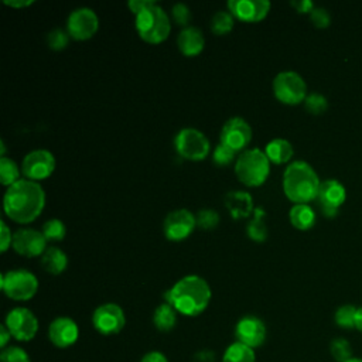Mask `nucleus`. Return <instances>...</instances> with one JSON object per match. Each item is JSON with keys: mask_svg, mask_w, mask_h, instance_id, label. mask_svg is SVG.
Masks as SVG:
<instances>
[{"mask_svg": "<svg viewBox=\"0 0 362 362\" xmlns=\"http://www.w3.org/2000/svg\"><path fill=\"white\" fill-rule=\"evenodd\" d=\"M3 205L10 219L18 223H30L42 212L45 192L37 181L21 178L7 188Z\"/></svg>", "mask_w": 362, "mask_h": 362, "instance_id": "1", "label": "nucleus"}, {"mask_svg": "<svg viewBox=\"0 0 362 362\" xmlns=\"http://www.w3.org/2000/svg\"><path fill=\"white\" fill-rule=\"evenodd\" d=\"M165 303L171 304L177 313L187 317H197L204 313L211 301V288L199 276L189 274L180 279L165 293Z\"/></svg>", "mask_w": 362, "mask_h": 362, "instance_id": "2", "label": "nucleus"}, {"mask_svg": "<svg viewBox=\"0 0 362 362\" xmlns=\"http://www.w3.org/2000/svg\"><path fill=\"white\" fill-rule=\"evenodd\" d=\"M320 180L314 168L301 160L293 161L283 174V189L296 204H307L317 198Z\"/></svg>", "mask_w": 362, "mask_h": 362, "instance_id": "3", "label": "nucleus"}, {"mask_svg": "<svg viewBox=\"0 0 362 362\" xmlns=\"http://www.w3.org/2000/svg\"><path fill=\"white\" fill-rule=\"evenodd\" d=\"M235 173L239 181L247 187L262 185L270 173V161L264 151L249 148L240 153L235 164Z\"/></svg>", "mask_w": 362, "mask_h": 362, "instance_id": "4", "label": "nucleus"}, {"mask_svg": "<svg viewBox=\"0 0 362 362\" xmlns=\"http://www.w3.org/2000/svg\"><path fill=\"white\" fill-rule=\"evenodd\" d=\"M136 30L146 42L160 44L168 37L171 24L167 13L154 1L136 14Z\"/></svg>", "mask_w": 362, "mask_h": 362, "instance_id": "5", "label": "nucleus"}, {"mask_svg": "<svg viewBox=\"0 0 362 362\" xmlns=\"http://www.w3.org/2000/svg\"><path fill=\"white\" fill-rule=\"evenodd\" d=\"M0 286L8 298L27 301L35 296L38 290V280L31 272L18 269L3 273Z\"/></svg>", "mask_w": 362, "mask_h": 362, "instance_id": "6", "label": "nucleus"}, {"mask_svg": "<svg viewBox=\"0 0 362 362\" xmlns=\"http://www.w3.org/2000/svg\"><path fill=\"white\" fill-rule=\"evenodd\" d=\"M175 150L177 153L189 161H201L204 160L209 153V140L206 136L197 130V129H182L177 133L175 140Z\"/></svg>", "mask_w": 362, "mask_h": 362, "instance_id": "7", "label": "nucleus"}, {"mask_svg": "<svg viewBox=\"0 0 362 362\" xmlns=\"http://www.w3.org/2000/svg\"><path fill=\"white\" fill-rule=\"evenodd\" d=\"M274 96L286 105H297L307 96L304 79L294 71H284L276 75L273 81Z\"/></svg>", "mask_w": 362, "mask_h": 362, "instance_id": "8", "label": "nucleus"}, {"mask_svg": "<svg viewBox=\"0 0 362 362\" xmlns=\"http://www.w3.org/2000/svg\"><path fill=\"white\" fill-rule=\"evenodd\" d=\"M4 325L8 328L11 337L17 341H31L38 332V320L33 311L25 307H16L6 315Z\"/></svg>", "mask_w": 362, "mask_h": 362, "instance_id": "9", "label": "nucleus"}, {"mask_svg": "<svg viewBox=\"0 0 362 362\" xmlns=\"http://www.w3.org/2000/svg\"><path fill=\"white\" fill-rule=\"evenodd\" d=\"M92 324L102 335H116L124 328L126 315L120 305L115 303H105L93 311Z\"/></svg>", "mask_w": 362, "mask_h": 362, "instance_id": "10", "label": "nucleus"}, {"mask_svg": "<svg viewBox=\"0 0 362 362\" xmlns=\"http://www.w3.org/2000/svg\"><path fill=\"white\" fill-rule=\"evenodd\" d=\"M23 174L27 180L40 181L48 178L55 170V158L48 150H33L24 158L21 164Z\"/></svg>", "mask_w": 362, "mask_h": 362, "instance_id": "11", "label": "nucleus"}, {"mask_svg": "<svg viewBox=\"0 0 362 362\" xmlns=\"http://www.w3.org/2000/svg\"><path fill=\"white\" fill-rule=\"evenodd\" d=\"M99 27V20L98 16L92 8L88 7H81L74 10L66 21V28L69 37L74 40H88L90 38Z\"/></svg>", "mask_w": 362, "mask_h": 362, "instance_id": "12", "label": "nucleus"}, {"mask_svg": "<svg viewBox=\"0 0 362 362\" xmlns=\"http://www.w3.org/2000/svg\"><path fill=\"white\" fill-rule=\"evenodd\" d=\"M266 325L264 322L256 315H245L242 317L235 327V337L238 342L256 349L262 346L266 341Z\"/></svg>", "mask_w": 362, "mask_h": 362, "instance_id": "13", "label": "nucleus"}, {"mask_svg": "<svg viewBox=\"0 0 362 362\" xmlns=\"http://www.w3.org/2000/svg\"><path fill=\"white\" fill-rule=\"evenodd\" d=\"M197 226L195 216L188 209H175L164 219V235L168 240L187 239Z\"/></svg>", "mask_w": 362, "mask_h": 362, "instance_id": "14", "label": "nucleus"}, {"mask_svg": "<svg viewBox=\"0 0 362 362\" xmlns=\"http://www.w3.org/2000/svg\"><path fill=\"white\" fill-rule=\"evenodd\" d=\"M252 140V129L242 117H232L225 122L221 130V143L235 150H243Z\"/></svg>", "mask_w": 362, "mask_h": 362, "instance_id": "15", "label": "nucleus"}, {"mask_svg": "<svg viewBox=\"0 0 362 362\" xmlns=\"http://www.w3.org/2000/svg\"><path fill=\"white\" fill-rule=\"evenodd\" d=\"M345 187L338 180H325L320 184L317 201L325 216H335L345 201Z\"/></svg>", "mask_w": 362, "mask_h": 362, "instance_id": "16", "label": "nucleus"}, {"mask_svg": "<svg viewBox=\"0 0 362 362\" xmlns=\"http://www.w3.org/2000/svg\"><path fill=\"white\" fill-rule=\"evenodd\" d=\"M13 249L25 257H34V256H42V253L47 250V239L42 235V232L34 230V229H18L13 235Z\"/></svg>", "mask_w": 362, "mask_h": 362, "instance_id": "17", "label": "nucleus"}, {"mask_svg": "<svg viewBox=\"0 0 362 362\" xmlns=\"http://www.w3.org/2000/svg\"><path fill=\"white\" fill-rule=\"evenodd\" d=\"M48 338L57 348H69L79 338L78 324L69 317H57L48 327Z\"/></svg>", "mask_w": 362, "mask_h": 362, "instance_id": "18", "label": "nucleus"}, {"mask_svg": "<svg viewBox=\"0 0 362 362\" xmlns=\"http://www.w3.org/2000/svg\"><path fill=\"white\" fill-rule=\"evenodd\" d=\"M228 8L233 17L246 23H256L263 20L269 10L270 1L267 0H229Z\"/></svg>", "mask_w": 362, "mask_h": 362, "instance_id": "19", "label": "nucleus"}, {"mask_svg": "<svg viewBox=\"0 0 362 362\" xmlns=\"http://www.w3.org/2000/svg\"><path fill=\"white\" fill-rule=\"evenodd\" d=\"M225 206L233 219L247 218L253 209V199L249 192L245 191H230L225 197Z\"/></svg>", "mask_w": 362, "mask_h": 362, "instance_id": "20", "label": "nucleus"}, {"mask_svg": "<svg viewBox=\"0 0 362 362\" xmlns=\"http://www.w3.org/2000/svg\"><path fill=\"white\" fill-rule=\"evenodd\" d=\"M177 45L184 55L195 57L204 49L205 38L197 27H185L177 37Z\"/></svg>", "mask_w": 362, "mask_h": 362, "instance_id": "21", "label": "nucleus"}, {"mask_svg": "<svg viewBox=\"0 0 362 362\" xmlns=\"http://www.w3.org/2000/svg\"><path fill=\"white\" fill-rule=\"evenodd\" d=\"M264 153L270 163L274 164H283L287 163L293 157V146L290 141L284 139H273L266 144Z\"/></svg>", "mask_w": 362, "mask_h": 362, "instance_id": "22", "label": "nucleus"}, {"mask_svg": "<svg viewBox=\"0 0 362 362\" xmlns=\"http://www.w3.org/2000/svg\"><path fill=\"white\" fill-rule=\"evenodd\" d=\"M42 267L51 274H59L66 269L68 257L58 247H48L41 256Z\"/></svg>", "mask_w": 362, "mask_h": 362, "instance_id": "23", "label": "nucleus"}, {"mask_svg": "<svg viewBox=\"0 0 362 362\" xmlns=\"http://www.w3.org/2000/svg\"><path fill=\"white\" fill-rule=\"evenodd\" d=\"M153 324L158 331H163V332L171 331L177 324V311H175V308L168 303L160 304L154 310Z\"/></svg>", "mask_w": 362, "mask_h": 362, "instance_id": "24", "label": "nucleus"}, {"mask_svg": "<svg viewBox=\"0 0 362 362\" xmlns=\"http://www.w3.org/2000/svg\"><path fill=\"white\" fill-rule=\"evenodd\" d=\"M290 222L297 229H310L315 222V212L307 204H296L290 209Z\"/></svg>", "mask_w": 362, "mask_h": 362, "instance_id": "25", "label": "nucleus"}, {"mask_svg": "<svg viewBox=\"0 0 362 362\" xmlns=\"http://www.w3.org/2000/svg\"><path fill=\"white\" fill-rule=\"evenodd\" d=\"M221 362H256V354L255 349L235 341L225 349Z\"/></svg>", "mask_w": 362, "mask_h": 362, "instance_id": "26", "label": "nucleus"}, {"mask_svg": "<svg viewBox=\"0 0 362 362\" xmlns=\"http://www.w3.org/2000/svg\"><path fill=\"white\" fill-rule=\"evenodd\" d=\"M247 236L255 242H264L267 238V228L264 222V211L262 208H255L253 218L246 228Z\"/></svg>", "mask_w": 362, "mask_h": 362, "instance_id": "27", "label": "nucleus"}, {"mask_svg": "<svg viewBox=\"0 0 362 362\" xmlns=\"http://www.w3.org/2000/svg\"><path fill=\"white\" fill-rule=\"evenodd\" d=\"M0 177H1V184L3 185H13L14 182H17L20 178V170L17 167V164L8 158V157H1L0 158Z\"/></svg>", "mask_w": 362, "mask_h": 362, "instance_id": "28", "label": "nucleus"}, {"mask_svg": "<svg viewBox=\"0 0 362 362\" xmlns=\"http://www.w3.org/2000/svg\"><path fill=\"white\" fill-rule=\"evenodd\" d=\"M233 28V16L230 11H218L211 20V30L216 35L228 34Z\"/></svg>", "mask_w": 362, "mask_h": 362, "instance_id": "29", "label": "nucleus"}, {"mask_svg": "<svg viewBox=\"0 0 362 362\" xmlns=\"http://www.w3.org/2000/svg\"><path fill=\"white\" fill-rule=\"evenodd\" d=\"M356 307L352 304H344L341 307L337 308L334 320L337 322V325H339L341 328H355V317H356Z\"/></svg>", "mask_w": 362, "mask_h": 362, "instance_id": "30", "label": "nucleus"}, {"mask_svg": "<svg viewBox=\"0 0 362 362\" xmlns=\"http://www.w3.org/2000/svg\"><path fill=\"white\" fill-rule=\"evenodd\" d=\"M329 352H331V356L337 362H345V361L354 358L351 344L345 338H334L329 344Z\"/></svg>", "mask_w": 362, "mask_h": 362, "instance_id": "31", "label": "nucleus"}, {"mask_svg": "<svg viewBox=\"0 0 362 362\" xmlns=\"http://www.w3.org/2000/svg\"><path fill=\"white\" fill-rule=\"evenodd\" d=\"M42 235L47 240H62L65 238L66 229L62 221L59 219H49L42 225Z\"/></svg>", "mask_w": 362, "mask_h": 362, "instance_id": "32", "label": "nucleus"}, {"mask_svg": "<svg viewBox=\"0 0 362 362\" xmlns=\"http://www.w3.org/2000/svg\"><path fill=\"white\" fill-rule=\"evenodd\" d=\"M0 362H31L25 349L17 345H10L1 349Z\"/></svg>", "mask_w": 362, "mask_h": 362, "instance_id": "33", "label": "nucleus"}, {"mask_svg": "<svg viewBox=\"0 0 362 362\" xmlns=\"http://www.w3.org/2000/svg\"><path fill=\"white\" fill-rule=\"evenodd\" d=\"M304 105H305V109L313 113V115H320L322 113L327 106H328V102L325 99V96H322L321 93H310L305 96L304 99Z\"/></svg>", "mask_w": 362, "mask_h": 362, "instance_id": "34", "label": "nucleus"}, {"mask_svg": "<svg viewBox=\"0 0 362 362\" xmlns=\"http://www.w3.org/2000/svg\"><path fill=\"white\" fill-rule=\"evenodd\" d=\"M235 156H236L235 150H232V148L226 147L225 144L219 143L214 150L212 160L216 165H228L235 160Z\"/></svg>", "mask_w": 362, "mask_h": 362, "instance_id": "35", "label": "nucleus"}, {"mask_svg": "<svg viewBox=\"0 0 362 362\" xmlns=\"http://www.w3.org/2000/svg\"><path fill=\"white\" fill-rule=\"evenodd\" d=\"M195 219H197V225L202 229H214L219 223V215H218V212H215L212 209L199 211L197 214Z\"/></svg>", "mask_w": 362, "mask_h": 362, "instance_id": "36", "label": "nucleus"}, {"mask_svg": "<svg viewBox=\"0 0 362 362\" xmlns=\"http://www.w3.org/2000/svg\"><path fill=\"white\" fill-rule=\"evenodd\" d=\"M68 41H69V34L65 33L64 30L61 28H55L52 30L48 37H47V42L49 45V48L55 49V51H59V49H64L66 45H68Z\"/></svg>", "mask_w": 362, "mask_h": 362, "instance_id": "37", "label": "nucleus"}, {"mask_svg": "<svg viewBox=\"0 0 362 362\" xmlns=\"http://www.w3.org/2000/svg\"><path fill=\"white\" fill-rule=\"evenodd\" d=\"M171 13H173V18L180 25H188V23L191 21V11H189L188 6H185L184 3L174 4Z\"/></svg>", "mask_w": 362, "mask_h": 362, "instance_id": "38", "label": "nucleus"}, {"mask_svg": "<svg viewBox=\"0 0 362 362\" xmlns=\"http://www.w3.org/2000/svg\"><path fill=\"white\" fill-rule=\"evenodd\" d=\"M310 18H311L313 24L315 27H320V28L327 27L331 21V16L324 7H314L310 13Z\"/></svg>", "mask_w": 362, "mask_h": 362, "instance_id": "39", "label": "nucleus"}, {"mask_svg": "<svg viewBox=\"0 0 362 362\" xmlns=\"http://www.w3.org/2000/svg\"><path fill=\"white\" fill-rule=\"evenodd\" d=\"M0 242H1V252H6L8 249V246L11 245V242H13L11 232L3 221L0 222Z\"/></svg>", "mask_w": 362, "mask_h": 362, "instance_id": "40", "label": "nucleus"}, {"mask_svg": "<svg viewBox=\"0 0 362 362\" xmlns=\"http://www.w3.org/2000/svg\"><path fill=\"white\" fill-rule=\"evenodd\" d=\"M140 362H168V359L160 351H150L141 356Z\"/></svg>", "mask_w": 362, "mask_h": 362, "instance_id": "41", "label": "nucleus"}, {"mask_svg": "<svg viewBox=\"0 0 362 362\" xmlns=\"http://www.w3.org/2000/svg\"><path fill=\"white\" fill-rule=\"evenodd\" d=\"M153 3H154V0H130L129 7L134 14H139L140 11H143L144 8L151 6Z\"/></svg>", "mask_w": 362, "mask_h": 362, "instance_id": "42", "label": "nucleus"}, {"mask_svg": "<svg viewBox=\"0 0 362 362\" xmlns=\"http://www.w3.org/2000/svg\"><path fill=\"white\" fill-rule=\"evenodd\" d=\"M291 6L298 13H311V10L314 8L313 1H310V0H294V1H291Z\"/></svg>", "mask_w": 362, "mask_h": 362, "instance_id": "43", "label": "nucleus"}, {"mask_svg": "<svg viewBox=\"0 0 362 362\" xmlns=\"http://www.w3.org/2000/svg\"><path fill=\"white\" fill-rule=\"evenodd\" d=\"M215 355L211 351H199L198 354L194 355V362H214Z\"/></svg>", "mask_w": 362, "mask_h": 362, "instance_id": "44", "label": "nucleus"}, {"mask_svg": "<svg viewBox=\"0 0 362 362\" xmlns=\"http://www.w3.org/2000/svg\"><path fill=\"white\" fill-rule=\"evenodd\" d=\"M11 338H13V337H11L8 328H7L4 324H1V325H0V346H1V349L7 348V344H8V341H10Z\"/></svg>", "mask_w": 362, "mask_h": 362, "instance_id": "45", "label": "nucleus"}, {"mask_svg": "<svg viewBox=\"0 0 362 362\" xmlns=\"http://www.w3.org/2000/svg\"><path fill=\"white\" fill-rule=\"evenodd\" d=\"M33 3H34L33 0H4V4H7L10 7H14V8H23V7H27Z\"/></svg>", "mask_w": 362, "mask_h": 362, "instance_id": "46", "label": "nucleus"}, {"mask_svg": "<svg viewBox=\"0 0 362 362\" xmlns=\"http://www.w3.org/2000/svg\"><path fill=\"white\" fill-rule=\"evenodd\" d=\"M355 328L362 332V305L358 307L356 310V317H355Z\"/></svg>", "mask_w": 362, "mask_h": 362, "instance_id": "47", "label": "nucleus"}, {"mask_svg": "<svg viewBox=\"0 0 362 362\" xmlns=\"http://www.w3.org/2000/svg\"><path fill=\"white\" fill-rule=\"evenodd\" d=\"M345 362H362V358H351V359H348V361H345Z\"/></svg>", "mask_w": 362, "mask_h": 362, "instance_id": "48", "label": "nucleus"}]
</instances>
